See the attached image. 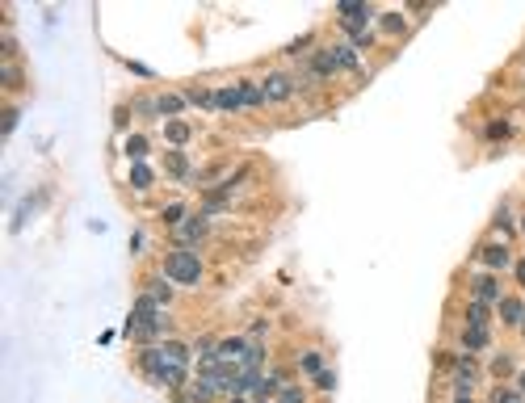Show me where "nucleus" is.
<instances>
[{"label": "nucleus", "mask_w": 525, "mask_h": 403, "mask_svg": "<svg viewBox=\"0 0 525 403\" xmlns=\"http://www.w3.org/2000/svg\"><path fill=\"white\" fill-rule=\"evenodd\" d=\"M517 391L525 395V370H517Z\"/></svg>", "instance_id": "obj_40"}, {"label": "nucleus", "mask_w": 525, "mask_h": 403, "mask_svg": "<svg viewBox=\"0 0 525 403\" xmlns=\"http://www.w3.org/2000/svg\"><path fill=\"white\" fill-rule=\"evenodd\" d=\"M517 282H521V286H525V257H521V261H517Z\"/></svg>", "instance_id": "obj_39"}, {"label": "nucleus", "mask_w": 525, "mask_h": 403, "mask_svg": "<svg viewBox=\"0 0 525 403\" xmlns=\"http://www.w3.org/2000/svg\"><path fill=\"white\" fill-rule=\"evenodd\" d=\"M135 109H139L143 118H151V114H160V105H156V97H139V101H135Z\"/></svg>", "instance_id": "obj_38"}, {"label": "nucleus", "mask_w": 525, "mask_h": 403, "mask_svg": "<svg viewBox=\"0 0 525 403\" xmlns=\"http://www.w3.org/2000/svg\"><path fill=\"white\" fill-rule=\"evenodd\" d=\"M454 403H475L471 395H454Z\"/></svg>", "instance_id": "obj_41"}, {"label": "nucleus", "mask_w": 525, "mask_h": 403, "mask_svg": "<svg viewBox=\"0 0 525 403\" xmlns=\"http://www.w3.org/2000/svg\"><path fill=\"white\" fill-rule=\"evenodd\" d=\"M164 172H168L172 181H185V177H189V160H185L181 151H172V156L164 160Z\"/></svg>", "instance_id": "obj_14"}, {"label": "nucleus", "mask_w": 525, "mask_h": 403, "mask_svg": "<svg viewBox=\"0 0 525 403\" xmlns=\"http://www.w3.org/2000/svg\"><path fill=\"white\" fill-rule=\"evenodd\" d=\"M185 374H189L185 366H172V362H168V366L156 374V383H164V387H181V383H185Z\"/></svg>", "instance_id": "obj_16"}, {"label": "nucleus", "mask_w": 525, "mask_h": 403, "mask_svg": "<svg viewBox=\"0 0 525 403\" xmlns=\"http://www.w3.org/2000/svg\"><path fill=\"white\" fill-rule=\"evenodd\" d=\"M252 403H273V399H252Z\"/></svg>", "instance_id": "obj_43"}, {"label": "nucleus", "mask_w": 525, "mask_h": 403, "mask_svg": "<svg viewBox=\"0 0 525 403\" xmlns=\"http://www.w3.org/2000/svg\"><path fill=\"white\" fill-rule=\"evenodd\" d=\"M273 403H307V395H303L299 387H282V391L273 395Z\"/></svg>", "instance_id": "obj_35"}, {"label": "nucleus", "mask_w": 525, "mask_h": 403, "mask_svg": "<svg viewBox=\"0 0 525 403\" xmlns=\"http://www.w3.org/2000/svg\"><path fill=\"white\" fill-rule=\"evenodd\" d=\"M488 341H492V336H488V328H479V324H467V328H463V349H467V353L488 349Z\"/></svg>", "instance_id": "obj_8"}, {"label": "nucleus", "mask_w": 525, "mask_h": 403, "mask_svg": "<svg viewBox=\"0 0 525 403\" xmlns=\"http://www.w3.org/2000/svg\"><path fill=\"white\" fill-rule=\"evenodd\" d=\"M244 349H248L244 336H227V341H219V357H223V362H244Z\"/></svg>", "instance_id": "obj_11"}, {"label": "nucleus", "mask_w": 525, "mask_h": 403, "mask_svg": "<svg viewBox=\"0 0 525 403\" xmlns=\"http://www.w3.org/2000/svg\"><path fill=\"white\" fill-rule=\"evenodd\" d=\"M475 299L479 303H500V286L492 278H475Z\"/></svg>", "instance_id": "obj_15"}, {"label": "nucleus", "mask_w": 525, "mask_h": 403, "mask_svg": "<svg viewBox=\"0 0 525 403\" xmlns=\"http://www.w3.org/2000/svg\"><path fill=\"white\" fill-rule=\"evenodd\" d=\"M156 105H160V114L172 122V118H177L185 105H189V97H181V93H164V97H156Z\"/></svg>", "instance_id": "obj_10"}, {"label": "nucleus", "mask_w": 525, "mask_h": 403, "mask_svg": "<svg viewBox=\"0 0 525 403\" xmlns=\"http://www.w3.org/2000/svg\"><path fill=\"white\" fill-rule=\"evenodd\" d=\"M496 231H505V235H513L517 227H513V214H509V206H500L496 210Z\"/></svg>", "instance_id": "obj_36"}, {"label": "nucleus", "mask_w": 525, "mask_h": 403, "mask_svg": "<svg viewBox=\"0 0 525 403\" xmlns=\"http://www.w3.org/2000/svg\"><path fill=\"white\" fill-rule=\"evenodd\" d=\"M265 105H282V101H290V93H294V84H290V76H282V71H273V76H265Z\"/></svg>", "instance_id": "obj_2"}, {"label": "nucleus", "mask_w": 525, "mask_h": 403, "mask_svg": "<svg viewBox=\"0 0 525 403\" xmlns=\"http://www.w3.org/2000/svg\"><path fill=\"white\" fill-rule=\"evenodd\" d=\"M479 261H484L488 269H509V265H513V252H509L505 244H484Z\"/></svg>", "instance_id": "obj_6"}, {"label": "nucleus", "mask_w": 525, "mask_h": 403, "mask_svg": "<svg viewBox=\"0 0 525 403\" xmlns=\"http://www.w3.org/2000/svg\"><path fill=\"white\" fill-rule=\"evenodd\" d=\"M206 235V214H193V219H185L177 231H172V240H177V248H193L198 240Z\"/></svg>", "instance_id": "obj_3"}, {"label": "nucleus", "mask_w": 525, "mask_h": 403, "mask_svg": "<svg viewBox=\"0 0 525 403\" xmlns=\"http://www.w3.org/2000/svg\"><path fill=\"white\" fill-rule=\"evenodd\" d=\"M521 231H525V219H521Z\"/></svg>", "instance_id": "obj_44"}, {"label": "nucleus", "mask_w": 525, "mask_h": 403, "mask_svg": "<svg viewBox=\"0 0 525 403\" xmlns=\"http://www.w3.org/2000/svg\"><path fill=\"white\" fill-rule=\"evenodd\" d=\"M345 34H349L353 46H370V42H374V34H370L366 25H345Z\"/></svg>", "instance_id": "obj_29"}, {"label": "nucleus", "mask_w": 525, "mask_h": 403, "mask_svg": "<svg viewBox=\"0 0 525 403\" xmlns=\"http://www.w3.org/2000/svg\"><path fill=\"white\" fill-rule=\"evenodd\" d=\"M492 403H525V395L513 391V387H496V391H492Z\"/></svg>", "instance_id": "obj_33"}, {"label": "nucleus", "mask_w": 525, "mask_h": 403, "mask_svg": "<svg viewBox=\"0 0 525 403\" xmlns=\"http://www.w3.org/2000/svg\"><path fill=\"white\" fill-rule=\"evenodd\" d=\"M126 156H130V160H143V156H147V139H143V135H130V139H126Z\"/></svg>", "instance_id": "obj_31"}, {"label": "nucleus", "mask_w": 525, "mask_h": 403, "mask_svg": "<svg viewBox=\"0 0 525 403\" xmlns=\"http://www.w3.org/2000/svg\"><path fill=\"white\" fill-rule=\"evenodd\" d=\"M509 135H513L509 122H488V126H484V139H488V143H505Z\"/></svg>", "instance_id": "obj_23"}, {"label": "nucleus", "mask_w": 525, "mask_h": 403, "mask_svg": "<svg viewBox=\"0 0 525 403\" xmlns=\"http://www.w3.org/2000/svg\"><path fill=\"white\" fill-rule=\"evenodd\" d=\"M164 357H168L172 366H185V362H189V349H185L181 341H164Z\"/></svg>", "instance_id": "obj_25"}, {"label": "nucleus", "mask_w": 525, "mask_h": 403, "mask_svg": "<svg viewBox=\"0 0 525 403\" xmlns=\"http://www.w3.org/2000/svg\"><path fill=\"white\" fill-rule=\"evenodd\" d=\"M164 223H168V227L177 231V227L185 223V206H181V202H172V206H164Z\"/></svg>", "instance_id": "obj_32"}, {"label": "nucleus", "mask_w": 525, "mask_h": 403, "mask_svg": "<svg viewBox=\"0 0 525 403\" xmlns=\"http://www.w3.org/2000/svg\"><path fill=\"white\" fill-rule=\"evenodd\" d=\"M475 383H479V366H475L471 357H463V362L454 366V391H458V395H475Z\"/></svg>", "instance_id": "obj_4"}, {"label": "nucleus", "mask_w": 525, "mask_h": 403, "mask_svg": "<svg viewBox=\"0 0 525 403\" xmlns=\"http://www.w3.org/2000/svg\"><path fill=\"white\" fill-rule=\"evenodd\" d=\"M189 105H202V109H219V93H206V88H198V93H189Z\"/></svg>", "instance_id": "obj_30"}, {"label": "nucleus", "mask_w": 525, "mask_h": 403, "mask_svg": "<svg viewBox=\"0 0 525 403\" xmlns=\"http://www.w3.org/2000/svg\"><path fill=\"white\" fill-rule=\"evenodd\" d=\"M147 294H151V299H156V303H172V282H168V278H156V282H151V290H147Z\"/></svg>", "instance_id": "obj_27"}, {"label": "nucleus", "mask_w": 525, "mask_h": 403, "mask_svg": "<svg viewBox=\"0 0 525 403\" xmlns=\"http://www.w3.org/2000/svg\"><path fill=\"white\" fill-rule=\"evenodd\" d=\"M521 328H525V324H521Z\"/></svg>", "instance_id": "obj_45"}, {"label": "nucleus", "mask_w": 525, "mask_h": 403, "mask_svg": "<svg viewBox=\"0 0 525 403\" xmlns=\"http://www.w3.org/2000/svg\"><path fill=\"white\" fill-rule=\"evenodd\" d=\"M488 315H492V303H479V299H475V303L467 307V324H479V328H488Z\"/></svg>", "instance_id": "obj_19"}, {"label": "nucleus", "mask_w": 525, "mask_h": 403, "mask_svg": "<svg viewBox=\"0 0 525 403\" xmlns=\"http://www.w3.org/2000/svg\"><path fill=\"white\" fill-rule=\"evenodd\" d=\"M332 59H336V71H353L357 67V55L349 46H332Z\"/></svg>", "instance_id": "obj_21"}, {"label": "nucleus", "mask_w": 525, "mask_h": 403, "mask_svg": "<svg viewBox=\"0 0 525 403\" xmlns=\"http://www.w3.org/2000/svg\"><path fill=\"white\" fill-rule=\"evenodd\" d=\"M214 395H223V391H219V387H214L210 378H198V383L189 387V403H210Z\"/></svg>", "instance_id": "obj_12"}, {"label": "nucleus", "mask_w": 525, "mask_h": 403, "mask_svg": "<svg viewBox=\"0 0 525 403\" xmlns=\"http://www.w3.org/2000/svg\"><path fill=\"white\" fill-rule=\"evenodd\" d=\"M219 109H244V93H240V84L219 93Z\"/></svg>", "instance_id": "obj_22"}, {"label": "nucleus", "mask_w": 525, "mask_h": 403, "mask_svg": "<svg viewBox=\"0 0 525 403\" xmlns=\"http://www.w3.org/2000/svg\"><path fill=\"white\" fill-rule=\"evenodd\" d=\"M513 370H517V366H513V357H509V353H500V357L492 362V374H496V378H509Z\"/></svg>", "instance_id": "obj_34"}, {"label": "nucleus", "mask_w": 525, "mask_h": 403, "mask_svg": "<svg viewBox=\"0 0 525 403\" xmlns=\"http://www.w3.org/2000/svg\"><path fill=\"white\" fill-rule=\"evenodd\" d=\"M164 366H168V357H164V345H147V349L139 353V370H143L151 383H156V374H160Z\"/></svg>", "instance_id": "obj_5"}, {"label": "nucleus", "mask_w": 525, "mask_h": 403, "mask_svg": "<svg viewBox=\"0 0 525 403\" xmlns=\"http://www.w3.org/2000/svg\"><path fill=\"white\" fill-rule=\"evenodd\" d=\"M261 362H265V349H261V341H248V349H244V370H261Z\"/></svg>", "instance_id": "obj_20"}, {"label": "nucleus", "mask_w": 525, "mask_h": 403, "mask_svg": "<svg viewBox=\"0 0 525 403\" xmlns=\"http://www.w3.org/2000/svg\"><path fill=\"white\" fill-rule=\"evenodd\" d=\"M130 315H160V303H156V299L143 290V294L135 299V311H130Z\"/></svg>", "instance_id": "obj_28"}, {"label": "nucleus", "mask_w": 525, "mask_h": 403, "mask_svg": "<svg viewBox=\"0 0 525 403\" xmlns=\"http://www.w3.org/2000/svg\"><path fill=\"white\" fill-rule=\"evenodd\" d=\"M164 278L172 286H198L202 282V257L189 252V248H172L164 257Z\"/></svg>", "instance_id": "obj_1"}, {"label": "nucleus", "mask_w": 525, "mask_h": 403, "mask_svg": "<svg viewBox=\"0 0 525 403\" xmlns=\"http://www.w3.org/2000/svg\"><path fill=\"white\" fill-rule=\"evenodd\" d=\"M240 93H244V109H257V105H265V88L261 84H240Z\"/></svg>", "instance_id": "obj_18"}, {"label": "nucleus", "mask_w": 525, "mask_h": 403, "mask_svg": "<svg viewBox=\"0 0 525 403\" xmlns=\"http://www.w3.org/2000/svg\"><path fill=\"white\" fill-rule=\"evenodd\" d=\"M379 25H383L387 34H395V38H404V34H408V21H404L400 13H383V17H379Z\"/></svg>", "instance_id": "obj_17"}, {"label": "nucleus", "mask_w": 525, "mask_h": 403, "mask_svg": "<svg viewBox=\"0 0 525 403\" xmlns=\"http://www.w3.org/2000/svg\"><path fill=\"white\" fill-rule=\"evenodd\" d=\"M315 387H320V391H332V387H336V370H328V366H324V370L315 374Z\"/></svg>", "instance_id": "obj_37"}, {"label": "nucleus", "mask_w": 525, "mask_h": 403, "mask_svg": "<svg viewBox=\"0 0 525 403\" xmlns=\"http://www.w3.org/2000/svg\"><path fill=\"white\" fill-rule=\"evenodd\" d=\"M130 185H135V189H147V185H151V168H147L143 160L130 164Z\"/></svg>", "instance_id": "obj_24"}, {"label": "nucleus", "mask_w": 525, "mask_h": 403, "mask_svg": "<svg viewBox=\"0 0 525 403\" xmlns=\"http://www.w3.org/2000/svg\"><path fill=\"white\" fill-rule=\"evenodd\" d=\"M299 370H303V374H311V378H315V374H320V370H324V357H320V353H315V349H307V353H303V357H299Z\"/></svg>", "instance_id": "obj_26"}, {"label": "nucleus", "mask_w": 525, "mask_h": 403, "mask_svg": "<svg viewBox=\"0 0 525 403\" xmlns=\"http://www.w3.org/2000/svg\"><path fill=\"white\" fill-rule=\"evenodd\" d=\"M231 403H248V399H244V395H231Z\"/></svg>", "instance_id": "obj_42"}, {"label": "nucleus", "mask_w": 525, "mask_h": 403, "mask_svg": "<svg viewBox=\"0 0 525 403\" xmlns=\"http://www.w3.org/2000/svg\"><path fill=\"white\" fill-rule=\"evenodd\" d=\"M500 320H505L509 328H521L525 324V303L521 299H500Z\"/></svg>", "instance_id": "obj_9"}, {"label": "nucleus", "mask_w": 525, "mask_h": 403, "mask_svg": "<svg viewBox=\"0 0 525 403\" xmlns=\"http://www.w3.org/2000/svg\"><path fill=\"white\" fill-rule=\"evenodd\" d=\"M189 135H193V130H189V126H185L181 118H172V122L164 126V139H168L172 147H185V143H189Z\"/></svg>", "instance_id": "obj_13"}, {"label": "nucleus", "mask_w": 525, "mask_h": 403, "mask_svg": "<svg viewBox=\"0 0 525 403\" xmlns=\"http://www.w3.org/2000/svg\"><path fill=\"white\" fill-rule=\"evenodd\" d=\"M307 71H311L315 80L336 76V59H332V50H315V55H311V63H307Z\"/></svg>", "instance_id": "obj_7"}]
</instances>
